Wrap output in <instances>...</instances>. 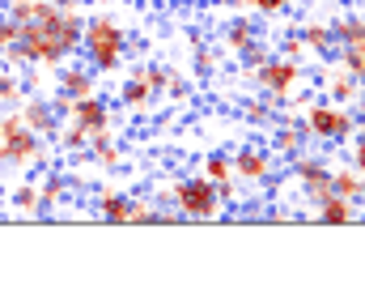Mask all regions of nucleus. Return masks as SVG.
Returning <instances> with one entry per match:
<instances>
[{
  "mask_svg": "<svg viewBox=\"0 0 365 298\" xmlns=\"http://www.w3.org/2000/svg\"><path fill=\"white\" fill-rule=\"evenodd\" d=\"M81 34H86L81 9H60L51 0H38V13L17 26V47L26 51V64L56 69L81 51Z\"/></svg>",
  "mask_w": 365,
  "mask_h": 298,
  "instance_id": "obj_1",
  "label": "nucleus"
},
{
  "mask_svg": "<svg viewBox=\"0 0 365 298\" xmlns=\"http://www.w3.org/2000/svg\"><path fill=\"white\" fill-rule=\"evenodd\" d=\"M81 51H86L93 73H119L123 69V56H128V26L119 17H110V13L86 17Z\"/></svg>",
  "mask_w": 365,
  "mask_h": 298,
  "instance_id": "obj_2",
  "label": "nucleus"
},
{
  "mask_svg": "<svg viewBox=\"0 0 365 298\" xmlns=\"http://www.w3.org/2000/svg\"><path fill=\"white\" fill-rule=\"evenodd\" d=\"M302 128H306L310 141H353L357 115H353L349 106H340V102H331V99L319 94V99L302 111Z\"/></svg>",
  "mask_w": 365,
  "mask_h": 298,
  "instance_id": "obj_3",
  "label": "nucleus"
},
{
  "mask_svg": "<svg viewBox=\"0 0 365 298\" xmlns=\"http://www.w3.org/2000/svg\"><path fill=\"white\" fill-rule=\"evenodd\" d=\"M170 200L179 209V217H191V222H212L225 213V204L217 197V184L204 179V175H191V179H179L170 188Z\"/></svg>",
  "mask_w": 365,
  "mask_h": 298,
  "instance_id": "obj_4",
  "label": "nucleus"
},
{
  "mask_svg": "<svg viewBox=\"0 0 365 298\" xmlns=\"http://www.w3.org/2000/svg\"><path fill=\"white\" fill-rule=\"evenodd\" d=\"M255 73V86L276 102V106H284V99H293V90L306 81V64L302 60H289V56H280L272 51L259 69H251Z\"/></svg>",
  "mask_w": 365,
  "mask_h": 298,
  "instance_id": "obj_5",
  "label": "nucleus"
},
{
  "mask_svg": "<svg viewBox=\"0 0 365 298\" xmlns=\"http://www.w3.org/2000/svg\"><path fill=\"white\" fill-rule=\"evenodd\" d=\"M289 175L297 179L306 209H314L319 200L331 192V162H327L323 154H306V149H302L297 158H289Z\"/></svg>",
  "mask_w": 365,
  "mask_h": 298,
  "instance_id": "obj_6",
  "label": "nucleus"
},
{
  "mask_svg": "<svg viewBox=\"0 0 365 298\" xmlns=\"http://www.w3.org/2000/svg\"><path fill=\"white\" fill-rule=\"evenodd\" d=\"M230 158H234V175H238L242 184H268L276 175V154L268 145L247 141V145H238Z\"/></svg>",
  "mask_w": 365,
  "mask_h": 298,
  "instance_id": "obj_7",
  "label": "nucleus"
},
{
  "mask_svg": "<svg viewBox=\"0 0 365 298\" xmlns=\"http://www.w3.org/2000/svg\"><path fill=\"white\" fill-rule=\"evenodd\" d=\"M319 81H323V99L340 102V106H357V94H361V81L340 64V60H323V69H319Z\"/></svg>",
  "mask_w": 365,
  "mask_h": 298,
  "instance_id": "obj_8",
  "label": "nucleus"
},
{
  "mask_svg": "<svg viewBox=\"0 0 365 298\" xmlns=\"http://www.w3.org/2000/svg\"><path fill=\"white\" fill-rule=\"evenodd\" d=\"M17 119H21L30 132H38L43 141H56V132H60V124H64V115L51 106V99H21Z\"/></svg>",
  "mask_w": 365,
  "mask_h": 298,
  "instance_id": "obj_9",
  "label": "nucleus"
},
{
  "mask_svg": "<svg viewBox=\"0 0 365 298\" xmlns=\"http://www.w3.org/2000/svg\"><path fill=\"white\" fill-rule=\"evenodd\" d=\"M310 145V136H306V128H302V115H284V119H276L272 132H268V149H272L276 158H297L302 149Z\"/></svg>",
  "mask_w": 365,
  "mask_h": 298,
  "instance_id": "obj_10",
  "label": "nucleus"
},
{
  "mask_svg": "<svg viewBox=\"0 0 365 298\" xmlns=\"http://www.w3.org/2000/svg\"><path fill=\"white\" fill-rule=\"evenodd\" d=\"M64 119H73V124H81L86 128V136H98V132H110V102L98 99V94H86V99H73L68 106V115Z\"/></svg>",
  "mask_w": 365,
  "mask_h": 298,
  "instance_id": "obj_11",
  "label": "nucleus"
},
{
  "mask_svg": "<svg viewBox=\"0 0 365 298\" xmlns=\"http://www.w3.org/2000/svg\"><path fill=\"white\" fill-rule=\"evenodd\" d=\"M132 192H119L115 184H102L98 192H93V213L102 217V222H115V226H128L132 222Z\"/></svg>",
  "mask_w": 365,
  "mask_h": 298,
  "instance_id": "obj_12",
  "label": "nucleus"
},
{
  "mask_svg": "<svg viewBox=\"0 0 365 298\" xmlns=\"http://www.w3.org/2000/svg\"><path fill=\"white\" fill-rule=\"evenodd\" d=\"M310 213H314V222H323V226H349V222H357V217H361V204H357V200L336 197V192H327V197L319 200Z\"/></svg>",
  "mask_w": 365,
  "mask_h": 298,
  "instance_id": "obj_13",
  "label": "nucleus"
},
{
  "mask_svg": "<svg viewBox=\"0 0 365 298\" xmlns=\"http://www.w3.org/2000/svg\"><path fill=\"white\" fill-rule=\"evenodd\" d=\"M293 30H297V39L306 43V51H314L319 60H327V56L336 51V39H331V26H327L323 17H302V21H297Z\"/></svg>",
  "mask_w": 365,
  "mask_h": 298,
  "instance_id": "obj_14",
  "label": "nucleus"
},
{
  "mask_svg": "<svg viewBox=\"0 0 365 298\" xmlns=\"http://www.w3.org/2000/svg\"><path fill=\"white\" fill-rule=\"evenodd\" d=\"M56 81H60V94H68V99L98 94V73H93L90 64H64V69L56 73Z\"/></svg>",
  "mask_w": 365,
  "mask_h": 298,
  "instance_id": "obj_15",
  "label": "nucleus"
},
{
  "mask_svg": "<svg viewBox=\"0 0 365 298\" xmlns=\"http://www.w3.org/2000/svg\"><path fill=\"white\" fill-rule=\"evenodd\" d=\"M115 99H119V106H123L128 115H149L158 94L149 90V81H145L140 73H132V77H128V81L119 86V94H115Z\"/></svg>",
  "mask_w": 365,
  "mask_h": 298,
  "instance_id": "obj_16",
  "label": "nucleus"
},
{
  "mask_svg": "<svg viewBox=\"0 0 365 298\" xmlns=\"http://www.w3.org/2000/svg\"><path fill=\"white\" fill-rule=\"evenodd\" d=\"M331 39H336V47H365V13H336L331 21Z\"/></svg>",
  "mask_w": 365,
  "mask_h": 298,
  "instance_id": "obj_17",
  "label": "nucleus"
},
{
  "mask_svg": "<svg viewBox=\"0 0 365 298\" xmlns=\"http://www.w3.org/2000/svg\"><path fill=\"white\" fill-rule=\"evenodd\" d=\"M255 39H259V30H255L247 17H230V21L221 26V43L230 47V56H234V60H238V56H242Z\"/></svg>",
  "mask_w": 365,
  "mask_h": 298,
  "instance_id": "obj_18",
  "label": "nucleus"
},
{
  "mask_svg": "<svg viewBox=\"0 0 365 298\" xmlns=\"http://www.w3.org/2000/svg\"><path fill=\"white\" fill-rule=\"evenodd\" d=\"M331 192L361 204V200H365V175L353 167V162H349V167H331Z\"/></svg>",
  "mask_w": 365,
  "mask_h": 298,
  "instance_id": "obj_19",
  "label": "nucleus"
},
{
  "mask_svg": "<svg viewBox=\"0 0 365 298\" xmlns=\"http://www.w3.org/2000/svg\"><path fill=\"white\" fill-rule=\"evenodd\" d=\"M73 192V179H64V175H56V171H47L43 179H38V200H43V213H56L64 200Z\"/></svg>",
  "mask_w": 365,
  "mask_h": 298,
  "instance_id": "obj_20",
  "label": "nucleus"
},
{
  "mask_svg": "<svg viewBox=\"0 0 365 298\" xmlns=\"http://www.w3.org/2000/svg\"><path fill=\"white\" fill-rule=\"evenodd\" d=\"M200 175L212 179V184H225V179L234 175V158H230L225 149H208V154L200 158Z\"/></svg>",
  "mask_w": 365,
  "mask_h": 298,
  "instance_id": "obj_21",
  "label": "nucleus"
},
{
  "mask_svg": "<svg viewBox=\"0 0 365 298\" xmlns=\"http://www.w3.org/2000/svg\"><path fill=\"white\" fill-rule=\"evenodd\" d=\"M242 119L251 124V128H272L276 124V102L264 94V99H251L242 102Z\"/></svg>",
  "mask_w": 365,
  "mask_h": 298,
  "instance_id": "obj_22",
  "label": "nucleus"
},
{
  "mask_svg": "<svg viewBox=\"0 0 365 298\" xmlns=\"http://www.w3.org/2000/svg\"><path fill=\"white\" fill-rule=\"evenodd\" d=\"M56 141H60V149H64V154H86V149H90L86 128H81V124H73V119H64V124H60Z\"/></svg>",
  "mask_w": 365,
  "mask_h": 298,
  "instance_id": "obj_23",
  "label": "nucleus"
},
{
  "mask_svg": "<svg viewBox=\"0 0 365 298\" xmlns=\"http://www.w3.org/2000/svg\"><path fill=\"white\" fill-rule=\"evenodd\" d=\"M13 209H17V213H26V217H43V200H38V179H34V184L26 179V184H21V188L13 192Z\"/></svg>",
  "mask_w": 365,
  "mask_h": 298,
  "instance_id": "obj_24",
  "label": "nucleus"
},
{
  "mask_svg": "<svg viewBox=\"0 0 365 298\" xmlns=\"http://www.w3.org/2000/svg\"><path fill=\"white\" fill-rule=\"evenodd\" d=\"M21 99H26V90H21V77L0 69V111H17V106H21Z\"/></svg>",
  "mask_w": 365,
  "mask_h": 298,
  "instance_id": "obj_25",
  "label": "nucleus"
},
{
  "mask_svg": "<svg viewBox=\"0 0 365 298\" xmlns=\"http://www.w3.org/2000/svg\"><path fill=\"white\" fill-rule=\"evenodd\" d=\"M132 73H140V77L149 81V90L162 99V90H166V81H170V69H166L162 60H145V64H140V69H132Z\"/></svg>",
  "mask_w": 365,
  "mask_h": 298,
  "instance_id": "obj_26",
  "label": "nucleus"
},
{
  "mask_svg": "<svg viewBox=\"0 0 365 298\" xmlns=\"http://www.w3.org/2000/svg\"><path fill=\"white\" fill-rule=\"evenodd\" d=\"M242 13H264V17H280V13H289L297 0H234Z\"/></svg>",
  "mask_w": 365,
  "mask_h": 298,
  "instance_id": "obj_27",
  "label": "nucleus"
},
{
  "mask_svg": "<svg viewBox=\"0 0 365 298\" xmlns=\"http://www.w3.org/2000/svg\"><path fill=\"white\" fill-rule=\"evenodd\" d=\"M340 64H344L357 81H365V47H340Z\"/></svg>",
  "mask_w": 365,
  "mask_h": 298,
  "instance_id": "obj_28",
  "label": "nucleus"
},
{
  "mask_svg": "<svg viewBox=\"0 0 365 298\" xmlns=\"http://www.w3.org/2000/svg\"><path fill=\"white\" fill-rule=\"evenodd\" d=\"M162 99H170V102H182V99H191V81H187L182 73H175V69H170V81H166V90H162Z\"/></svg>",
  "mask_w": 365,
  "mask_h": 298,
  "instance_id": "obj_29",
  "label": "nucleus"
},
{
  "mask_svg": "<svg viewBox=\"0 0 365 298\" xmlns=\"http://www.w3.org/2000/svg\"><path fill=\"white\" fill-rule=\"evenodd\" d=\"M268 56H272V47H268L264 39H255V43H251V47H247V51H242L238 60H242V69H259V64H264Z\"/></svg>",
  "mask_w": 365,
  "mask_h": 298,
  "instance_id": "obj_30",
  "label": "nucleus"
},
{
  "mask_svg": "<svg viewBox=\"0 0 365 298\" xmlns=\"http://www.w3.org/2000/svg\"><path fill=\"white\" fill-rule=\"evenodd\" d=\"M280 56H289V60H302V64H306V56H310V51H306V43L297 39V30L280 39Z\"/></svg>",
  "mask_w": 365,
  "mask_h": 298,
  "instance_id": "obj_31",
  "label": "nucleus"
},
{
  "mask_svg": "<svg viewBox=\"0 0 365 298\" xmlns=\"http://www.w3.org/2000/svg\"><path fill=\"white\" fill-rule=\"evenodd\" d=\"M191 64H195V73H200V77H208V73L217 69V56H212V51H208L204 43H200V47H195V60H191Z\"/></svg>",
  "mask_w": 365,
  "mask_h": 298,
  "instance_id": "obj_32",
  "label": "nucleus"
},
{
  "mask_svg": "<svg viewBox=\"0 0 365 298\" xmlns=\"http://www.w3.org/2000/svg\"><path fill=\"white\" fill-rule=\"evenodd\" d=\"M353 167L365 175V141H353Z\"/></svg>",
  "mask_w": 365,
  "mask_h": 298,
  "instance_id": "obj_33",
  "label": "nucleus"
},
{
  "mask_svg": "<svg viewBox=\"0 0 365 298\" xmlns=\"http://www.w3.org/2000/svg\"><path fill=\"white\" fill-rule=\"evenodd\" d=\"M357 119H365V81H361V94H357Z\"/></svg>",
  "mask_w": 365,
  "mask_h": 298,
  "instance_id": "obj_34",
  "label": "nucleus"
},
{
  "mask_svg": "<svg viewBox=\"0 0 365 298\" xmlns=\"http://www.w3.org/2000/svg\"><path fill=\"white\" fill-rule=\"evenodd\" d=\"M51 4H60V9H81L86 0H51Z\"/></svg>",
  "mask_w": 365,
  "mask_h": 298,
  "instance_id": "obj_35",
  "label": "nucleus"
},
{
  "mask_svg": "<svg viewBox=\"0 0 365 298\" xmlns=\"http://www.w3.org/2000/svg\"><path fill=\"white\" fill-rule=\"evenodd\" d=\"M217 4H234V0H217Z\"/></svg>",
  "mask_w": 365,
  "mask_h": 298,
  "instance_id": "obj_36",
  "label": "nucleus"
}]
</instances>
